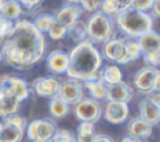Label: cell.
Returning <instances> with one entry per match:
<instances>
[{
    "label": "cell",
    "mask_w": 160,
    "mask_h": 142,
    "mask_svg": "<svg viewBox=\"0 0 160 142\" xmlns=\"http://www.w3.org/2000/svg\"><path fill=\"white\" fill-rule=\"evenodd\" d=\"M138 43L140 45L142 54H149V53H157L160 51V34L156 31L150 30L140 36L138 39Z\"/></svg>",
    "instance_id": "17"
},
{
    "label": "cell",
    "mask_w": 160,
    "mask_h": 142,
    "mask_svg": "<svg viewBox=\"0 0 160 142\" xmlns=\"http://www.w3.org/2000/svg\"><path fill=\"white\" fill-rule=\"evenodd\" d=\"M82 7L78 6V4H74V3H70V4H65L62 9H60L57 13L54 14L55 17V21L62 24L64 27L70 29L71 26H74L77 21H79L82 16Z\"/></svg>",
    "instance_id": "11"
},
{
    "label": "cell",
    "mask_w": 160,
    "mask_h": 142,
    "mask_svg": "<svg viewBox=\"0 0 160 142\" xmlns=\"http://www.w3.org/2000/svg\"><path fill=\"white\" fill-rule=\"evenodd\" d=\"M125 44H126L125 39H111L103 45V55L108 60L115 61L118 64H128Z\"/></svg>",
    "instance_id": "10"
},
{
    "label": "cell",
    "mask_w": 160,
    "mask_h": 142,
    "mask_svg": "<svg viewBox=\"0 0 160 142\" xmlns=\"http://www.w3.org/2000/svg\"><path fill=\"white\" fill-rule=\"evenodd\" d=\"M2 60H3V57H2V49H0V63H2Z\"/></svg>",
    "instance_id": "48"
},
{
    "label": "cell",
    "mask_w": 160,
    "mask_h": 142,
    "mask_svg": "<svg viewBox=\"0 0 160 142\" xmlns=\"http://www.w3.org/2000/svg\"><path fill=\"white\" fill-rule=\"evenodd\" d=\"M82 10L87 12H97L98 9H101L102 0H79Z\"/></svg>",
    "instance_id": "35"
},
{
    "label": "cell",
    "mask_w": 160,
    "mask_h": 142,
    "mask_svg": "<svg viewBox=\"0 0 160 142\" xmlns=\"http://www.w3.org/2000/svg\"><path fill=\"white\" fill-rule=\"evenodd\" d=\"M159 70L154 67H145V68L139 70L135 76V87L143 94H152L153 92V82L156 78Z\"/></svg>",
    "instance_id": "12"
},
{
    "label": "cell",
    "mask_w": 160,
    "mask_h": 142,
    "mask_svg": "<svg viewBox=\"0 0 160 142\" xmlns=\"http://www.w3.org/2000/svg\"><path fill=\"white\" fill-rule=\"evenodd\" d=\"M21 14H23V6L20 2H16V0H7L0 10V17H4L12 21L20 20Z\"/></svg>",
    "instance_id": "21"
},
{
    "label": "cell",
    "mask_w": 160,
    "mask_h": 142,
    "mask_svg": "<svg viewBox=\"0 0 160 142\" xmlns=\"http://www.w3.org/2000/svg\"><path fill=\"white\" fill-rule=\"evenodd\" d=\"M154 4V0H132L130 2V7L135 10H139V12H145L149 13L152 10Z\"/></svg>",
    "instance_id": "32"
},
{
    "label": "cell",
    "mask_w": 160,
    "mask_h": 142,
    "mask_svg": "<svg viewBox=\"0 0 160 142\" xmlns=\"http://www.w3.org/2000/svg\"><path fill=\"white\" fill-rule=\"evenodd\" d=\"M95 128L92 122H81L77 129V142H94L95 141Z\"/></svg>",
    "instance_id": "26"
},
{
    "label": "cell",
    "mask_w": 160,
    "mask_h": 142,
    "mask_svg": "<svg viewBox=\"0 0 160 142\" xmlns=\"http://www.w3.org/2000/svg\"><path fill=\"white\" fill-rule=\"evenodd\" d=\"M48 142H77V139L68 129H57Z\"/></svg>",
    "instance_id": "30"
},
{
    "label": "cell",
    "mask_w": 160,
    "mask_h": 142,
    "mask_svg": "<svg viewBox=\"0 0 160 142\" xmlns=\"http://www.w3.org/2000/svg\"><path fill=\"white\" fill-rule=\"evenodd\" d=\"M152 12H153L154 16L160 17V0H154V4L152 7Z\"/></svg>",
    "instance_id": "40"
},
{
    "label": "cell",
    "mask_w": 160,
    "mask_h": 142,
    "mask_svg": "<svg viewBox=\"0 0 160 142\" xmlns=\"http://www.w3.org/2000/svg\"><path fill=\"white\" fill-rule=\"evenodd\" d=\"M70 54L62 50H54L47 57V68L55 74H64L68 70Z\"/></svg>",
    "instance_id": "14"
},
{
    "label": "cell",
    "mask_w": 160,
    "mask_h": 142,
    "mask_svg": "<svg viewBox=\"0 0 160 142\" xmlns=\"http://www.w3.org/2000/svg\"><path fill=\"white\" fill-rule=\"evenodd\" d=\"M121 142H142L139 138H136V136H132V135H128L122 139Z\"/></svg>",
    "instance_id": "42"
},
{
    "label": "cell",
    "mask_w": 160,
    "mask_h": 142,
    "mask_svg": "<svg viewBox=\"0 0 160 142\" xmlns=\"http://www.w3.org/2000/svg\"><path fill=\"white\" fill-rule=\"evenodd\" d=\"M115 21L119 30L130 39H139L145 33L153 30V17L150 13L139 12L132 7L119 13Z\"/></svg>",
    "instance_id": "3"
},
{
    "label": "cell",
    "mask_w": 160,
    "mask_h": 142,
    "mask_svg": "<svg viewBox=\"0 0 160 142\" xmlns=\"http://www.w3.org/2000/svg\"><path fill=\"white\" fill-rule=\"evenodd\" d=\"M42 2H44V0H20L21 6H24L26 9H28V10H34V9H37V7H40Z\"/></svg>",
    "instance_id": "37"
},
{
    "label": "cell",
    "mask_w": 160,
    "mask_h": 142,
    "mask_svg": "<svg viewBox=\"0 0 160 142\" xmlns=\"http://www.w3.org/2000/svg\"><path fill=\"white\" fill-rule=\"evenodd\" d=\"M2 128H3V122L0 121V132H2Z\"/></svg>",
    "instance_id": "47"
},
{
    "label": "cell",
    "mask_w": 160,
    "mask_h": 142,
    "mask_svg": "<svg viewBox=\"0 0 160 142\" xmlns=\"http://www.w3.org/2000/svg\"><path fill=\"white\" fill-rule=\"evenodd\" d=\"M159 111H160V107H159Z\"/></svg>",
    "instance_id": "51"
},
{
    "label": "cell",
    "mask_w": 160,
    "mask_h": 142,
    "mask_svg": "<svg viewBox=\"0 0 160 142\" xmlns=\"http://www.w3.org/2000/svg\"><path fill=\"white\" fill-rule=\"evenodd\" d=\"M3 95H4V92L2 90H0V100H2V98H3Z\"/></svg>",
    "instance_id": "46"
},
{
    "label": "cell",
    "mask_w": 160,
    "mask_h": 142,
    "mask_svg": "<svg viewBox=\"0 0 160 142\" xmlns=\"http://www.w3.org/2000/svg\"><path fill=\"white\" fill-rule=\"evenodd\" d=\"M67 33H68V29L64 27L62 24H60V23H57L55 21L54 24L51 26V29L48 30V36L51 37L52 40H62L64 37L67 36Z\"/></svg>",
    "instance_id": "31"
},
{
    "label": "cell",
    "mask_w": 160,
    "mask_h": 142,
    "mask_svg": "<svg viewBox=\"0 0 160 142\" xmlns=\"http://www.w3.org/2000/svg\"><path fill=\"white\" fill-rule=\"evenodd\" d=\"M70 3H74V4H77V3H79V0H68Z\"/></svg>",
    "instance_id": "44"
},
{
    "label": "cell",
    "mask_w": 160,
    "mask_h": 142,
    "mask_svg": "<svg viewBox=\"0 0 160 142\" xmlns=\"http://www.w3.org/2000/svg\"><path fill=\"white\" fill-rule=\"evenodd\" d=\"M67 34L72 40H75L77 43L84 41L85 37H87V24H84L82 21H77L75 24L68 29V33Z\"/></svg>",
    "instance_id": "29"
},
{
    "label": "cell",
    "mask_w": 160,
    "mask_h": 142,
    "mask_svg": "<svg viewBox=\"0 0 160 142\" xmlns=\"http://www.w3.org/2000/svg\"><path fill=\"white\" fill-rule=\"evenodd\" d=\"M125 53H126V61H135L142 55V50H140V45L138 43V40H126V44H125Z\"/></svg>",
    "instance_id": "28"
},
{
    "label": "cell",
    "mask_w": 160,
    "mask_h": 142,
    "mask_svg": "<svg viewBox=\"0 0 160 142\" xmlns=\"http://www.w3.org/2000/svg\"><path fill=\"white\" fill-rule=\"evenodd\" d=\"M75 117L81 122H97L102 115V107L94 98H82L79 103L75 104Z\"/></svg>",
    "instance_id": "7"
},
{
    "label": "cell",
    "mask_w": 160,
    "mask_h": 142,
    "mask_svg": "<svg viewBox=\"0 0 160 142\" xmlns=\"http://www.w3.org/2000/svg\"><path fill=\"white\" fill-rule=\"evenodd\" d=\"M149 100H150L153 104H156L157 107H160V92H152Z\"/></svg>",
    "instance_id": "38"
},
{
    "label": "cell",
    "mask_w": 160,
    "mask_h": 142,
    "mask_svg": "<svg viewBox=\"0 0 160 142\" xmlns=\"http://www.w3.org/2000/svg\"><path fill=\"white\" fill-rule=\"evenodd\" d=\"M4 122H6V124H10V125H14V127L20 128V129H23V131L27 128V121H26V118L18 115V114H12L10 117L4 118Z\"/></svg>",
    "instance_id": "33"
},
{
    "label": "cell",
    "mask_w": 160,
    "mask_h": 142,
    "mask_svg": "<svg viewBox=\"0 0 160 142\" xmlns=\"http://www.w3.org/2000/svg\"><path fill=\"white\" fill-rule=\"evenodd\" d=\"M102 64V57L98 49L89 40L78 43L70 53V64L67 76L75 81H89L98 76Z\"/></svg>",
    "instance_id": "2"
},
{
    "label": "cell",
    "mask_w": 160,
    "mask_h": 142,
    "mask_svg": "<svg viewBox=\"0 0 160 142\" xmlns=\"http://www.w3.org/2000/svg\"><path fill=\"white\" fill-rule=\"evenodd\" d=\"M113 34V23L112 18L103 13L97 12L89 17L87 23V36L91 43H106L112 39Z\"/></svg>",
    "instance_id": "4"
},
{
    "label": "cell",
    "mask_w": 160,
    "mask_h": 142,
    "mask_svg": "<svg viewBox=\"0 0 160 142\" xmlns=\"http://www.w3.org/2000/svg\"><path fill=\"white\" fill-rule=\"evenodd\" d=\"M108 94H106V100L108 101H118V103H129L133 95V90L128 82L119 81L112 85H108Z\"/></svg>",
    "instance_id": "15"
},
{
    "label": "cell",
    "mask_w": 160,
    "mask_h": 142,
    "mask_svg": "<svg viewBox=\"0 0 160 142\" xmlns=\"http://www.w3.org/2000/svg\"><path fill=\"white\" fill-rule=\"evenodd\" d=\"M94 142H115V141H113L112 138H109V136H106V135H97Z\"/></svg>",
    "instance_id": "41"
},
{
    "label": "cell",
    "mask_w": 160,
    "mask_h": 142,
    "mask_svg": "<svg viewBox=\"0 0 160 142\" xmlns=\"http://www.w3.org/2000/svg\"><path fill=\"white\" fill-rule=\"evenodd\" d=\"M0 142H4V141H3V138H2V135H0Z\"/></svg>",
    "instance_id": "49"
},
{
    "label": "cell",
    "mask_w": 160,
    "mask_h": 142,
    "mask_svg": "<svg viewBox=\"0 0 160 142\" xmlns=\"http://www.w3.org/2000/svg\"><path fill=\"white\" fill-rule=\"evenodd\" d=\"M4 44V39H2V37H0V49H2V45Z\"/></svg>",
    "instance_id": "45"
},
{
    "label": "cell",
    "mask_w": 160,
    "mask_h": 142,
    "mask_svg": "<svg viewBox=\"0 0 160 142\" xmlns=\"http://www.w3.org/2000/svg\"><path fill=\"white\" fill-rule=\"evenodd\" d=\"M60 85H61V82L55 77H40V78L34 80L31 87H33L34 92L37 95H40V97L52 98L55 95H58Z\"/></svg>",
    "instance_id": "8"
},
{
    "label": "cell",
    "mask_w": 160,
    "mask_h": 142,
    "mask_svg": "<svg viewBox=\"0 0 160 142\" xmlns=\"http://www.w3.org/2000/svg\"><path fill=\"white\" fill-rule=\"evenodd\" d=\"M128 115H129V107L126 103L108 101L103 109V117L111 124H122L126 121Z\"/></svg>",
    "instance_id": "9"
},
{
    "label": "cell",
    "mask_w": 160,
    "mask_h": 142,
    "mask_svg": "<svg viewBox=\"0 0 160 142\" xmlns=\"http://www.w3.org/2000/svg\"><path fill=\"white\" fill-rule=\"evenodd\" d=\"M0 90L3 92L9 94L12 97H14L17 101H24L30 95V90H28L27 82L20 77H13V76H3L0 77Z\"/></svg>",
    "instance_id": "6"
},
{
    "label": "cell",
    "mask_w": 160,
    "mask_h": 142,
    "mask_svg": "<svg viewBox=\"0 0 160 142\" xmlns=\"http://www.w3.org/2000/svg\"><path fill=\"white\" fill-rule=\"evenodd\" d=\"M128 131H129V135L136 136V138H149L152 135V131H153V125H150L149 122H146L145 119H142L140 117L132 118L128 124Z\"/></svg>",
    "instance_id": "16"
},
{
    "label": "cell",
    "mask_w": 160,
    "mask_h": 142,
    "mask_svg": "<svg viewBox=\"0 0 160 142\" xmlns=\"http://www.w3.org/2000/svg\"><path fill=\"white\" fill-rule=\"evenodd\" d=\"M98 77H99L103 81V84L108 87V85H112V84H115V82L122 81V71H121V68H118L116 66H106L105 68L99 70Z\"/></svg>",
    "instance_id": "22"
},
{
    "label": "cell",
    "mask_w": 160,
    "mask_h": 142,
    "mask_svg": "<svg viewBox=\"0 0 160 142\" xmlns=\"http://www.w3.org/2000/svg\"><path fill=\"white\" fill-rule=\"evenodd\" d=\"M143 60L148 67H154L160 66V51L157 53H149V54H143Z\"/></svg>",
    "instance_id": "36"
},
{
    "label": "cell",
    "mask_w": 160,
    "mask_h": 142,
    "mask_svg": "<svg viewBox=\"0 0 160 142\" xmlns=\"http://www.w3.org/2000/svg\"><path fill=\"white\" fill-rule=\"evenodd\" d=\"M45 53L44 34L28 20L14 21L12 34L2 45V57L10 67L26 70L37 64Z\"/></svg>",
    "instance_id": "1"
},
{
    "label": "cell",
    "mask_w": 160,
    "mask_h": 142,
    "mask_svg": "<svg viewBox=\"0 0 160 142\" xmlns=\"http://www.w3.org/2000/svg\"><path fill=\"white\" fill-rule=\"evenodd\" d=\"M16 2H20V0H16Z\"/></svg>",
    "instance_id": "50"
},
{
    "label": "cell",
    "mask_w": 160,
    "mask_h": 142,
    "mask_svg": "<svg viewBox=\"0 0 160 142\" xmlns=\"http://www.w3.org/2000/svg\"><path fill=\"white\" fill-rule=\"evenodd\" d=\"M0 135H2L4 142H21L23 136H24V131L14 127V125L3 122V128H2Z\"/></svg>",
    "instance_id": "24"
},
{
    "label": "cell",
    "mask_w": 160,
    "mask_h": 142,
    "mask_svg": "<svg viewBox=\"0 0 160 142\" xmlns=\"http://www.w3.org/2000/svg\"><path fill=\"white\" fill-rule=\"evenodd\" d=\"M26 129L31 142H48L54 136L57 127L51 119H36L31 121Z\"/></svg>",
    "instance_id": "5"
},
{
    "label": "cell",
    "mask_w": 160,
    "mask_h": 142,
    "mask_svg": "<svg viewBox=\"0 0 160 142\" xmlns=\"http://www.w3.org/2000/svg\"><path fill=\"white\" fill-rule=\"evenodd\" d=\"M50 112L54 118H62L70 111V104H67L60 95H55L50 101Z\"/></svg>",
    "instance_id": "25"
},
{
    "label": "cell",
    "mask_w": 160,
    "mask_h": 142,
    "mask_svg": "<svg viewBox=\"0 0 160 142\" xmlns=\"http://www.w3.org/2000/svg\"><path fill=\"white\" fill-rule=\"evenodd\" d=\"M13 29H14V21L7 20L4 17H0V37L2 39L6 40L12 34Z\"/></svg>",
    "instance_id": "34"
},
{
    "label": "cell",
    "mask_w": 160,
    "mask_h": 142,
    "mask_svg": "<svg viewBox=\"0 0 160 142\" xmlns=\"http://www.w3.org/2000/svg\"><path fill=\"white\" fill-rule=\"evenodd\" d=\"M7 0H0V10H2V7L4 6V3H6Z\"/></svg>",
    "instance_id": "43"
},
{
    "label": "cell",
    "mask_w": 160,
    "mask_h": 142,
    "mask_svg": "<svg viewBox=\"0 0 160 142\" xmlns=\"http://www.w3.org/2000/svg\"><path fill=\"white\" fill-rule=\"evenodd\" d=\"M132 0H102L101 4V13L108 17H116L119 13L129 9Z\"/></svg>",
    "instance_id": "19"
},
{
    "label": "cell",
    "mask_w": 160,
    "mask_h": 142,
    "mask_svg": "<svg viewBox=\"0 0 160 142\" xmlns=\"http://www.w3.org/2000/svg\"><path fill=\"white\" fill-rule=\"evenodd\" d=\"M55 23L54 14H48V13H42V14L37 16L36 20L33 21V24L36 26V29L40 33H48V30L51 29V26Z\"/></svg>",
    "instance_id": "27"
},
{
    "label": "cell",
    "mask_w": 160,
    "mask_h": 142,
    "mask_svg": "<svg viewBox=\"0 0 160 142\" xmlns=\"http://www.w3.org/2000/svg\"><path fill=\"white\" fill-rule=\"evenodd\" d=\"M61 98L65 101L67 104H77L84 98V91H82L81 82L75 81V80H67L60 85V92H58Z\"/></svg>",
    "instance_id": "13"
},
{
    "label": "cell",
    "mask_w": 160,
    "mask_h": 142,
    "mask_svg": "<svg viewBox=\"0 0 160 142\" xmlns=\"http://www.w3.org/2000/svg\"><path fill=\"white\" fill-rule=\"evenodd\" d=\"M153 92H160V71L157 73L156 78L153 82Z\"/></svg>",
    "instance_id": "39"
},
{
    "label": "cell",
    "mask_w": 160,
    "mask_h": 142,
    "mask_svg": "<svg viewBox=\"0 0 160 142\" xmlns=\"http://www.w3.org/2000/svg\"><path fill=\"white\" fill-rule=\"evenodd\" d=\"M18 107H20V101L4 92L3 98L0 100V117L7 118L12 114H16L18 111Z\"/></svg>",
    "instance_id": "23"
},
{
    "label": "cell",
    "mask_w": 160,
    "mask_h": 142,
    "mask_svg": "<svg viewBox=\"0 0 160 142\" xmlns=\"http://www.w3.org/2000/svg\"><path fill=\"white\" fill-rule=\"evenodd\" d=\"M139 112H140V118L145 119L146 122H149L150 125H157L160 122L159 107L152 103L149 98H146V100H143L142 103H140Z\"/></svg>",
    "instance_id": "18"
},
{
    "label": "cell",
    "mask_w": 160,
    "mask_h": 142,
    "mask_svg": "<svg viewBox=\"0 0 160 142\" xmlns=\"http://www.w3.org/2000/svg\"><path fill=\"white\" fill-rule=\"evenodd\" d=\"M85 87L89 91L91 98H94L97 101H102L106 100V94H108V88L103 84V81L99 77H95V78L89 80V81H85Z\"/></svg>",
    "instance_id": "20"
}]
</instances>
